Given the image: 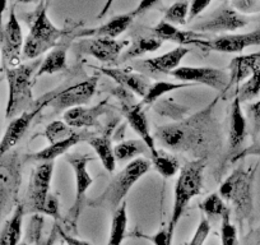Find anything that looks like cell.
Returning <instances> with one entry per match:
<instances>
[{"label": "cell", "mask_w": 260, "mask_h": 245, "mask_svg": "<svg viewBox=\"0 0 260 245\" xmlns=\"http://www.w3.org/2000/svg\"><path fill=\"white\" fill-rule=\"evenodd\" d=\"M231 7L241 14L260 12V0H232Z\"/></svg>", "instance_id": "obj_44"}, {"label": "cell", "mask_w": 260, "mask_h": 245, "mask_svg": "<svg viewBox=\"0 0 260 245\" xmlns=\"http://www.w3.org/2000/svg\"><path fill=\"white\" fill-rule=\"evenodd\" d=\"M114 107L105 99L94 106H76L64 111V121L76 129H89L99 126V119L110 112Z\"/></svg>", "instance_id": "obj_18"}, {"label": "cell", "mask_w": 260, "mask_h": 245, "mask_svg": "<svg viewBox=\"0 0 260 245\" xmlns=\"http://www.w3.org/2000/svg\"><path fill=\"white\" fill-rule=\"evenodd\" d=\"M260 69V51L246 55L235 56L229 66V86L227 91L232 86H239L241 82L246 81L252 73ZM226 91V92H227Z\"/></svg>", "instance_id": "obj_24"}, {"label": "cell", "mask_w": 260, "mask_h": 245, "mask_svg": "<svg viewBox=\"0 0 260 245\" xmlns=\"http://www.w3.org/2000/svg\"><path fill=\"white\" fill-rule=\"evenodd\" d=\"M96 69L101 72L102 74L109 77V78H111L112 81L116 82L119 86L125 87V88L133 92L134 95L141 97V99L146 96L147 91H148L152 84L149 77L141 73V72L137 73V72L130 71V69L111 68V67H101V68Z\"/></svg>", "instance_id": "obj_21"}, {"label": "cell", "mask_w": 260, "mask_h": 245, "mask_svg": "<svg viewBox=\"0 0 260 245\" xmlns=\"http://www.w3.org/2000/svg\"><path fill=\"white\" fill-rule=\"evenodd\" d=\"M247 117L251 122V136L252 141H256L257 134L260 133V100L259 101L250 104L247 106Z\"/></svg>", "instance_id": "obj_41"}, {"label": "cell", "mask_w": 260, "mask_h": 245, "mask_svg": "<svg viewBox=\"0 0 260 245\" xmlns=\"http://www.w3.org/2000/svg\"><path fill=\"white\" fill-rule=\"evenodd\" d=\"M195 46L206 51L237 54L246 47L260 46V28L245 34H226L211 40L199 39Z\"/></svg>", "instance_id": "obj_16"}, {"label": "cell", "mask_w": 260, "mask_h": 245, "mask_svg": "<svg viewBox=\"0 0 260 245\" xmlns=\"http://www.w3.org/2000/svg\"><path fill=\"white\" fill-rule=\"evenodd\" d=\"M41 62L21 63L14 68L6 69V78L8 82V101L6 107V119H13L26 110L36 106L34 99L35 74Z\"/></svg>", "instance_id": "obj_6"}, {"label": "cell", "mask_w": 260, "mask_h": 245, "mask_svg": "<svg viewBox=\"0 0 260 245\" xmlns=\"http://www.w3.org/2000/svg\"><path fill=\"white\" fill-rule=\"evenodd\" d=\"M250 22L249 17L239 13L231 4L223 3L216 9L209 17L203 21L198 22L191 27V31L195 32H230L244 28Z\"/></svg>", "instance_id": "obj_13"}, {"label": "cell", "mask_w": 260, "mask_h": 245, "mask_svg": "<svg viewBox=\"0 0 260 245\" xmlns=\"http://www.w3.org/2000/svg\"><path fill=\"white\" fill-rule=\"evenodd\" d=\"M39 0H17V3L21 4H32V3H37Z\"/></svg>", "instance_id": "obj_52"}, {"label": "cell", "mask_w": 260, "mask_h": 245, "mask_svg": "<svg viewBox=\"0 0 260 245\" xmlns=\"http://www.w3.org/2000/svg\"><path fill=\"white\" fill-rule=\"evenodd\" d=\"M192 86H197V84L190 83V82H152L151 87H149V89L147 91L146 96L142 99L141 104L143 105V106L152 105L153 102H156L159 97L165 96V95L169 94V92H174L177 91V89L187 88V87Z\"/></svg>", "instance_id": "obj_32"}, {"label": "cell", "mask_w": 260, "mask_h": 245, "mask_svg": "<svg viewBox=\"0 0 260 245\" xmlns=\"http://www.w3.org/2000/svg\"><path fill=\"white\" fill-rule=\"evenodd\" d=\"M114 2L115 0H106V2H105V4H104V7H102V9H101V12H100V14L99 16H97V18H104L105 16H106L107 13H109V11L110 9H111V7H112V4H114Z\"/></svg>", "instance_id": "obj_50"}, {"label": "cell", "mask_w": 260, "mask_h": 245, "mask_svg": "<svg viewBox=\"0 0 260 245\" xmlns=\"http://www.w3.org/2000/svg\"><path fill=\"white\" fill-rule=\"evenodd\" d=\"M45 220L44 215L35 213L32 215L31 221H29L28 227H27V241L32 242L35 245H54L59 235V224L55 221L51 231L47 236H44L42 230H44Z\"/></svg>", "instance_id": "obj_29"}, {"label": "cell", "mask_w": 260, "mask_h": 245, "mask_svg": "<svg viewBox=\"0 0 260 245\" xmlns=\"http://www.w3.org/2000/svg\"><path fill=\"white\" fill-rule=\"evenodd\" d=\"M199 209L209 221H211V219L222 220L227 215H231V208L227 206V203L219 196V193L209 194L207 198H204L203 202L199 203Z\"/></svg>", "instance_id": "obj_35"}, {"label": "cell", "mask_w": 260, "mask_h": 245, "mask_svg": "<svg viewBox=\"0 0 260 245\" xmlns=\"http://www.w3.org/2000/svg\"><path fill=\"white\" fill-rule=\"evenodd\" d=\"M22 160L18 151L0 154V224L18 204L22 182Z\"/></svg>", "instance_id": "obj_7"}, {"label": "cell", "mask_w": 260, "mask_h": 245, "mask_svg": "<svg viewBox=\"0 0 260 245\" xmlns=\"http://www.w3.org/2000/svg\"><path fill=\"white\" fill-rule=\"evenodd\" d=\"M127 206L126 202H122L121 206L112 212L111 227H110L109 241L107 245H121L126 237L127 231Z\"/></svg>", "instance_id": "obj_31"}, {"label": "cell", "mask_w": 260, "mask_h": 245, "mask_svg": "<svg viewBox=\"0 0 260 245\" xmlns=\"http://www.w3.org/2000/svg\"><path fill=\"white\" fill-rule=\"evenodd\" d=\"M190 3L187 0H177L165 12L164 21L175 26H184L189 21Z\"/></svg>", "instance_id": "obj_38"}, {"label": "cell", "mask_w": 260, "mask_h": 245, "mask_svg": "<svg viewBox=\"0 0 260 245\" xmlns=\"http://www.w3.org/2000/svg\"><path fill=\"white\" fill-rule=\"evenodd\" d=\"M62 245H65V242H64V244H62Z\"/></svg>", "instance_id": "obj_54"}, {"label": "cell", "mask_w": 260, "mask_h": 245, "mask_svg": "<svg viewBox=\"0 0 260 245\" xmlns=\"http://www.w3.org/2000/svg\"><path fill=\"white\" fill-rule=\"evenodd\" d=\"M18 245H29V241H27V240H26V241H22V242H19Z\"/></svg>", "instance_id": "obj_53"}, {"label": "cell", "mask_w": 260, "mask_h": 245, "mask_svg": "<svg viewBox=\"0 0 260 245\" xmlns=\"http://www.w3.org/2000/svg\"><path fill=\"white\" fill-rule=\"evenodd\" d=\"M136 17L130 13L120 14V16L112 17L106 23L101 24L93 28H77L74 31L76 39H84V37H110V39H116L121 34H124L130 24L133 23Z\"/></svg>", "instance_id": "obj_23"}, {"label": "cell", "mask_w": 260, "mask_h": 245, "mask_svg": "<svg viewBox=\"0 0 260 245\" xmlns=\"http://www.w3.org/2000/svg\"><path fill=\"white\" fill-rule=\"evenodd\" d=\"M152 34H153V36L162 40V41H171L175 42V44L181 45V46H185V45H194L195 46L199 39H203L199 32L191 31V29L181 31L175 24L169 23L164 19L152 28Z\"/></svg>", "instance_id": "obj_27"}, {"label": "cell", "mask_w": 260, "mask_h": 245, "mask_svg": "<svg viewBox=\"0 0 260 245\" xmlns=\"http://www.w3.org/2000/svg\"><path fill=\"white\" fill-rule=\"evenodd\" d=\"M257 165L250 167L239 166L235 169L219 188V196L226 203L234 207L239 224H244L251 219L254 211V180Z\"/></svg>", "instance_id": "obj_3"}, {"label": "cell", "mask_w": 260, "mask_h": 245, "mask_svg": "<svg viewBox=\"0 0 260 245\" xmlns=\"http://www.w3.org/2000/svg\"><path fill=\"white\" fill-rule=\"evenodd\" d=\"M24 215L23 203H18L0 231V245H18L21 242Z\"/></svg>", "instance_id": "obj_28"}, {"label": "cell", "mask_w": 260, "mask_h": 245, "mask_svg": "<svg viewBox=\"0 0 260 245\" xmlns=\"http://www.w3.org/2000/svg\"><path fill=\"white\" fill-rule=\"evenodd\" d=\"M260 95V69L252 73L244 83L240 84L236 89L235 96L240 100V102H247L256 99Z\"/></svg>", "instance_id": "obj_37"}, {"label": "cell", "mask_w": 260, "mask_h": 245, "mask_svg": "<svg viewBox=\"0 0 260 245\" xmlns=\"http://www.w3.org/2000/svg\"><path fill=\"white\" fill-rule=\"evenodd\" d=\"M111 94L120 102V112L126 119L130 128L133 129L138 134L139 138L148 146L149 155L152 156V155L156 154L158 148H157L156 142H154V137L151 134L148 117L144 111L143 105L136 101L133 92L129 91L125 87L119 86V84L115 88H112Z\"/></svg>", "instance_id": "obj_9"}, {"label": "cell", "mask_w": 260, "mask_h": 245, "mask_svg": "<svg viewBox=\"0 0 260 245\" xmlns=\"http://www.w3.org/2000/svg\"><path fill=\"white\" fill-rule=\"evenodd\" d=\"M159 2H161V0H141L138 6H137V8L132 12V14H133L134 17L142 16V14L151 11V9L153 8L156 4H158Z\"/></svg>", "instance_id": "obj_48"}, {"label": "cell", "mask_w": 260, "mask_h": 245, "mask_svg": "<svg viewBox=\"0 0 260 245\" xmlns=\"http://www.w3.org/2000/svg\"><path fill=\"white\" fill-rule=\"evenodd\" d=\"M152 165L164 179H170L180 171V164L176 156L171 152L164 149H157V152L151 156Z\"/></svg>", "instance_id": "obj_33"}, {"label": "cell", "mask_w": 260, "mask_h": 245, "mask_svg": "<svg viewBox=\"0 0 260 245\" xmlns=\"http://www.w3.org/2000/svg\"><path fill=\"white\" fill-rule=\"evenodd\" d=\"M97 84H99V76H92L86 81L49 92L37 102H41L46 107H51L54 112L67 111L72 107L88 104L96 94Z\"/></svg>", "instance_id": "obj_10"}, {"label": "cell", "mask_w": 260, "mask_h": 245, "mask_svg": "<svg viewBox=\"0 0 260 245\" xmlns=\"http://www.w3.org/2000/svg\"><path fill=\"white\" fill-rule=\"evenodd\" d=\"M149 155V148L142 139H130L117 143L114 147V155L116 161L126 162L137 159L141 155Z\"/></svg>", "instance_id": "obj_34"}, {"label": "cell", "mask_w": 260, "mask_h": 245, "mask_svg": "<svg viewBox=\"0 0 260 245\" xmlns=\"http://www.w3.org/2000/svg\"><path fill=\"white\" fill-rule=\"evenodd\" d=\"M207 166V159H195L185 164L179 172L174 188V204H172L171 217H170L167 230L174 236L176 227L186 211L190 202L201 194L203 189L204 170Z\"/></svg>", "instance_id": "obj_4"}, {"label": "cell", "mask_w": 260, "mask_h": 245, "mask_svg": "<svg viewBox=\"0 0 260 245\" xmlns=\"http://www.w3.org/2000/svg\"><path fill=\"white\" fill-rule=\"evenodd\" d=\"M247 137V122L240 100L236 96L231 105L230 114V131H229V159L230 161L235 159L242 151L245 141Z\"/></svg>", "instance_id": "obj_20"}, {"label": "cell", "mask_w": 260, "mask_h": 245, "mask_svg": "<svg viewBox=\"0 0 260 245\" xmlns=\"http://www.w3.org/2000/svg\"><path fill=\"white\" fill-rule=\"evenodd\" d=\"M7 6H8V0H0V31L3 29V17L4 12L7 11Z\"/></svg>", "instance_id": "obj_51"}, {"label": "cell", "mask_w": 260, "mask_h": 245, "mask_svg": "<svg viewBox=\"0 0 260 245\" xmlns=\"http://www.w3.org/2000/svg\"><path fill=\"white\" fill-rule=\"evenodd\" d=\"M221 245H239L237 229L231 222V215L221 220Z\"/></svg>", "instance_id": "obj_39"}, {"label": "cell", "mask_w": 260, "mask_h": 245, "mask_svg": "<svg viewBox=\"0 0 260 245\" xmlns=\"http://www.w3.org/2000/svg\"><path fill=\"white\" fill-rule=\"evenodd\" d=\"M245 245H260V226L245 239Z\"/></svg>", "instance_id": "obj_49"}, {"label": "cell", "mask_w": 260, "mask_h": 245, "mask_svg": "<svg viewBox=\"0 0 260 245\" xmlns=\"http://www.w3.org/2000/svg\"><path fill=\"white\" fill-rule=\"evenodd\" d=\"M49 0H42L29 21V32L24 39L22 57L24 60H35L40 55L50 51L65 35L78 27V24L59 27L55 26L47 14Z\"/></svg>", "instance_id": "obj_2"}, {"label": "cell", "mask_w": 260, "mask_h": 245, "mask_svg": "<svg viewBox=\"0 0 260 245\" xmlns=\"http://www.w3.org/2000/svg\"><path fill=\"white\" fill-rule=\"evenodd\" d=\"M59 235L62 239V241L65 242V245H92L91 242L86 241V240H82L79 237H76L74 235L68 234L65 231L61 226L59 225Z\"/></svg>", "instance_id": "obj_47"}, {"label": "cell", "mask_w": 260, "mask_h": 245, "mask_svg": "<svg viewBox=\"0 0 260 245\" xmlns=\"http://www.w3.org/2000/svg\"><path fill=\"white\" fill-rule=\"evenodd\" d=\"M151 161L143 157L132 160L126 166L116 174V176L109 182L104 192L87 204L93 208H102L105 211L114 212L121 206L124 199L132 191L136 182L139 181L151 169Z\"/></svg>", "instance_id": "obj_5"}, {"label": "cell", "mask_w": 260, "mask_h": 245, "mask_svg": "<svg viewBox=\"0 0 260 245\" xmlns=\"http://www.w3.org/2000/svg\"><path fill=\"white\" fill-rule=\"evenodd\" d=\"M247 156L260 157V141H254V143H252L251 146H249V147H246V148L242 149V151L240 152V154L237 155V156L235 157L231 162H236V161H239V160L245 159V157H247Z\"/></svg>", "instance_id": "obj_46"}, {"label": "cell", "mask_w": 260, "mask_h": 245, "mask_svg": "<svg viewBox=\"0 0 260 245\" xmlns=\"http://www.w3.org/2000/svg\"><path fill=\"white\" fill-rule=\"evenodd\" d=\"M189 51L190 50L187 49V47L179 45V46L175 47L171 51L166 52V54L142 60L138 66L141 67V68L146 69V71L153 72V73L170 74L172 71L179 68L180 63H181L182 59L189 54Z\"/></svg>", "instance_id": "obj_25"}, {"label": "cell", "mask_w": 260, "mask_h": 245, "mask_svg": "<svg viewBox=\"0 0 260 245\" xmlns=\"http://www.w3.org/2000/svg\"><path fill=\"white\" fill-rule=\"evenodd\" d=\"M218 100L219 97H216L203 110L187 119L158 128L153 136L154 139L172 152L192 154L197 159H207L208 151L216 144L217 139L213 110Z\"/></svg>", "instance_id": "obj_1"}, {"label": "cell", "mask_w": 260, "mask_h": 245, "mask_svg": "<svg viewBox=\"0 0 260 245\" xmlns=\"http://www.w3.org/2000/svg\"><path fill=\"white\" fill-rule=\"evenodd\" d=\"M127 41H116L110 37H84L73 44V49L79 54L93 56L101 63H119L120 55Z\"/></svg>", "instance_id": "obj_14"}, {"label": "cell", "mask_w": 260, "mask_h": 245, "mask_svg": "<svg viewBox=\"0 0 260 245\" xmlns=\"http://www.w3.org/2000/svg\"><path fill=\"white\" fill-rule=\"evenodd\" d=\"M170 74L177 81L204 84L222 94L227 91L230 79V74L227 71L209 68V67H179Z\"/></svg>", "instance_id": "obj_15"}, {"label": "cell", "mask_w": 260, "mask_h": 245, "mask_svg": "<svg viewBox=\"0 0 260 245\" xmlns=\"http://www.w3.org/2000/svg\"><path fill=\"white\" fill-rule=\"evenodd\" d=\"M213 0H191L189 8V21L197 18L199 14L203 13L207 8L209 7V4L212 3Z\"/></svg>", "instance_id": "obj_45"}, {"label": "cell", "mask_w": 260, "mask_h": 245, "mask_svg": "<svg viewBox=\"0 0 260 245\" xmlns=\"http://www.w3.org/2000/svg\"><path fill=\"white\" fill-rule=\"evenodd\" d=\"M0 81H2V79H0Z\"/></svg>", "instance_id": "obj_55"}, {"label": "cell", "mask_w": 260, "mask_h": 245, "mask_svg": "<svg viewBox=\"0 0 260 245\" xmlns=\"http://www.w3.org/2000/svg\"><path fill=\"white\" fill-rule=\"evenodd\" d=\"M94 136L93 132H89V129H78L71 138L65 139V141L56 142V143L49 144L47 147L42 148L41 151L32 152V154L27 155L26 160L34 162H47L54 161L56 157L61 156V155L67 154L71 148L77 146L82 142H87L89 138Z\"/></svg>", "instance_id": "obj_22"}, {"label": "cell", "mask_w": 260, "mask_h": 245, "mask_svg": "<svg viewBox=\"0 0 260 245\" xmlns=\"http://www.w3.org/2000/svg\"><path fill=\"white\" fill-rule=\"evenodd\" d=\"M23 44L24 39L22 27L16 14V9L12 7L8 21L0 31V51H2L4 71L21 64Z\"/></svg>", "instance_id": "obj_11"}, {"label": "cell", "mask_w": 260, "mask_h": 245, "mask_svg": "<svg viewBox=\"0 0 260 245\" xmlns=\"http://www.w3.org/2000/svg\"><path fill=\"white\" fill-rule=\"evenodd\" d=\"M93 157L89 155H71L67 157V161L72 166L74 172V180H76V193H74L73 206L68 209L65 215L64 224L68 226L69 231L77 234L78 230V221L81 217L83 208L87 204V192L93 184L91 174L88 171V164L93 161Z\"/></svg>", "instance_id": "obj_8"}, {"label": "cell", "mask_w": 260, "mask_h": 245, "mask_svg": "<svg viewBox=\"0 0 260 245\" xmlns=\"http://www.w3.org/2000/svg\"><path fill=\"white\" fill-rule=\"evenodd\" d=\"M119 121V119H115L114 121H111V124H109L106 128V131L101 134V136H96L94 134L92 138H89L87 141V143L93 148V151L96 152L97 157L101 161L102 166L105 167V170L109 172H112L116 167V159H115L114 155V147H112V132H114L115 126L116 122Z\"/></svg>", "instance_id": "obj_26"}, {"label": "cell", "mask_w": 260, "mask_h": 245, "mask_svg": "<svg viewBox=\"0 0 260 245\" xmlns=\"http://www.w3.org/2000/svg\"><path fill=\"white\" fill-rule=\"evenodd\" d=\"M54 161L40 162L32 171L29 177L28 188L24 201V211L29 213H41L42 206L50 194L52 174H54Z\"/></svg>", "instance_id": "obj_12"}, {"label": "cell", "mask_w": 260, "mask_h": 245, "mask_svg": "<svg viewBox=\"0 0 260 245\" xmlns=\"http://www.w3.org/2000/svg\"><path fill=\"white\" fill-rule=\"evenodd\" d=\"M40 215H46V216L52 217L55 221H59L61 216H60L59 198H57L56 194H49V197L45 201L44 206H42L41 213Z\"/></svg>", "instance_id": "obj_43"}, {"label": "cell", "mask_w": 260, "mask_h": 245, "mask_svg": "<svg viewBox=\"0 0 260 245\" xmlns=\"http://www.w3.org/2000/svg\"><path fill=\"white\" fill-rule=\"evenodd\" d=\"M79 27L72 29L71 32L65 35L54 47L49 51V54L45 56L44 60H41L39 69H37L35 78H40L42 76H51L56 74L59 72H62L67 69V62H68V49L71 47L72 42L76 40L74 37V31Z\"/></svg>", "instance_id": "obj_19"}, {"label": "cell", "mask_w": 260, "mask_h": 245, "mask_svg": "<svg viewBox=\"0 0 260 245\" xmlns=\"http://www.w3.org/2000/svg\"><path fill=\"white\" fill-rule=\"evenodd\" d=\"M211 221L207 219L206 216H201L198 222V226L195 229L194 235L187 242V245H204L207 239H208L209 234H211Z\"/></svg>", "instance_id": "obj_40"}, {"label": "cell", "mask_w": 260, "mask_h": 245, "mask_svg": "<svg viewBox=\"0 0 260 245\" xmlns=\"http://www.w3.org/2000/svg\"><path fill=\"white\" fill-rule=\"evenodd\" d=\"M137 236L148 240V241H151L153 245H172V241H174V236L170 235L167 226L164 227V229H159L158 231L154 232L153 235L138 234Z\"/></svg>", "instance_id": "obj_42"}, {"label": "cell", "mask_w": 260, "mask_h": 245, "mask_svg": "<svg viewBox=\"0 0 260 245\" xmlns=\"http://www.w3.org/2000/svg\"><path fill=\"white\" fill-rule=\"evenodd\" d=\"M78 129L73 128V127L68 126L65 121L61 120H54L49 124V126L45 128L44 133H41L40 136L44 137L47 141V143L52 144L56 143V142L65 141V139L71 138Z\"/></svg>", "instance_id": "obj_36"}, {"label": "cell", "mask_w": 260, "mask_h": 245, "mask_svg": "<svg viewBox=\"0 0 260 245\" xmlns=\"http://www.w3.org/2000/svg\"><path fill=\"white\" fill-rule=\"evenodd\" d=\"M162 44H164V41L156 36L134 37L132 44L129 45V47L125 51H122L121 55H120L119 63H125L127 60L137 59V57L142 56V55L147 54V52L157 51L162 46Z\"/></svg>", "instance_id": "obj_30"}, {"label": "cell", "mask_w": 260, "mask_h": 245, "mask_svg": "<svg viewBox=\"0 0 260 245\" xmlns=\"http://www.w3.org/2000/svg\"><path fill=\"white\" fill-rule=\"evenodd\" d=\"M46 106L41 104V102H36V106L35 107L26 110V111L14 116L13 119H11V122L8 124L3 137L0 139V154H6V152L12 151L18 144V142L23 138L24 134L29 129L32 121L36 119L37 115Z\"/></svg>", "instance_id": "obj_17"}]
</instances>
